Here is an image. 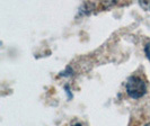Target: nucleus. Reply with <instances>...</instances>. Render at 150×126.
<instances>
[{"label":"nucleus","mask_w":150,"mask_h":126,"mask_svg":"<svg viewBox=\"0 0 150 126\" xmlns=\"http://www.w3.org/2000/svg\"><path fill=\"white\" fill-rule=\"evenodd\" d=\"M125 88H127L129 96L131 98H134V99L141 98L147 92L146 82L138 75H132L129 78L127 83H125Z\"/></svg>","instance_id":"f257e3e1"},{"label":"nucleus","mask_w":150,"mask_h":126,"mask_svg":"<svg viewBox=\"0 0 150 126\" xmlns=\"http://www.w3.org/2000/svg\"><path fill=\"white\" fill-rule=\"evenodd\" d=\"M139 5L143 8V9H146V10H149L150 11V0H147V1H139Z\"/></svg>","instance_id":"f03ea898"},{"label":"nucleus","mask_w":150,"mask_h":126,"mask_svg":"<svg viewBox=\"0 0 150 126\" xmlns=\"http://www.w3.org/2000/svg\"><path fill=\"white\" fill-rule=\"evenodd\" d=\"M74 126H83V125H81V124H75Z\"/></svg>","instance_id":"7ed1b4c3"},{"label":"nucleus","mask_w":150,"mask_h":126,"mask_svg":"<svg viewBox=\"0 0 150 126\" xmlns=\"http://www.w3.org/2000/svg\"><path fill=\"white\" fill-rule=\"evenodd\" d=\"M144 126H150V123H148V124H146Z\"/></svg>","instance_id":"20e7f679"}]
</instances>
